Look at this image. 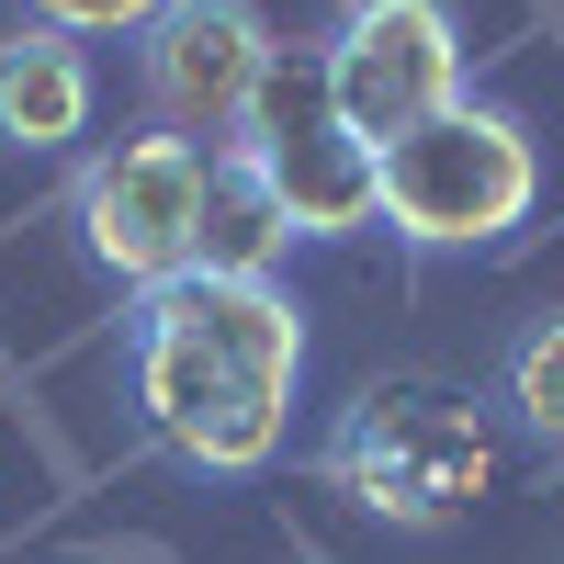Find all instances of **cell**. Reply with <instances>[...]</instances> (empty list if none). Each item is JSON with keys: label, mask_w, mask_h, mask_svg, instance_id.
Listing matches in <instances>:
<instances>
[{"label": "cell", "mask_w": 564, "mask_h": 564, "mask_svg": "<svg viewBox=\"0 0 564 564\" xmlns=\"http://www.w3.org/2000/svg\"><path fill=\"white\" fill-rule=\"evenodd\" d=\"M271 45H282V34L260 23V0H170V12L135 34V90H148V124L193 135V148H238Z\"/></svg>", "instance_id": "7"}, {"label": "cell", "mask_w": 564, "mask_h": 564, "mask_svg": "<svg viewBox=\"0 0 564 564\" xmlns=\"http://www.w3.org/2000/svg\"><path fill=\"white\" fill-rule=\"evenodd\" d=\"M238 148L260 159V181L282 193L294 238H361V226H384V148L350 135L339 90H327V34H282L271 45Z\"/></svg>", "instance_id": "3"}, {"label": "cell", "mask_w": 564, "mask_h": 564, "mask_svg": "<svg viewBox=\"0 0 564 564\" xmlns=\"http://www.w3.org/2000/svg\"><path fill=\"white\" fill-rule=\"evenodd\" d=\"M170 12V0H23V23H45V34H68V45H135V34H148Z\"/></svg>", "instance_id": "11"}, {"label": "cell", "mask_w": 564, "mask_h": 564, "mask_svg": "<svg viewBox=\"0 0 564 564\" xmlns=\"http://www.w3.org/2000/svg\"><path fill=\"white\" fill-rule=\"evenodd\" d=\"M497 430H520L531 452L564 463V305L508 339V361H497Z\"/></svg>", "instance_id": "10"}, {"label": "cell", "mask_w": 564, "mask_h": 564, "mask_svg": "<svg viewBox=\"0 0 564 564\" xmlns=\"http://www.w3.org/2000/svg\"><path fill=\"white\" fill-rule=\"evenodd\" d=\"M204 181H215V148L170 124H135V135H102L68 181V226L90 271H113L124 294H170L193 271V226H204Z\"/></svg>", "instance_id": "5"}, {"label": "cell", "mask_w": 564, "mask_h": 564, "mask_svg": "<svg viewBox=\"0 0 564 564\" xmlns=\"http://www.w3.org/2000/svg\"><path fill=\"white\" fill-rule=\"evenodd\" d=\"M90 102H102L90 45L45 34V23H12V34H0V148L57 159V148H79V135H90Z\"/></svg>", "instance_id": "8"}, {"label": "cell", "mask_w": 564, "mask_h": 564, "mask_svg": "<svg viewBox=\"0 0 564 564\" xmlns=\"http://www.w3.org/2000/svg\"><path fill=\"white\" fill-rule=\"evenodd\" d=\"M531 204H542L531 124L475 102V90L384 148V226L406 249H497L508 226H531Z\"/></svg>", "instance_id": "4"}, {"label": "cell", "mask_w": 564, "mask_h": 564, "mask_svg": "<svg viewBox=\"0 0 564 564\" xmlns=\"http://www.w3.org/2000/svg\"><path fill=\"white\" fill-rule=\"evenodd\" d=\"M316 486L384 531H452L497 497V406H475L463 384H430V372L361 384L316 441Z\"/></svg>", "instance_id": "2"}, {"label": "cell", "mask_w": 564, "mask_h": 564, "mask_svg": "<svg viewBox=\"0 0 564 564\" xmlns=\"http://www.w3.org/2000/svg\"><path fill=\"white\" fill-rule=\"evenodd\" d=\"M282 249H294V215H282V193L260 181V159H249V148H215L204 226H193V271H215V282H271Z\"/></svg>", "instance_id": "9"}, {"label": "cell", "mask_w": 564, "mask_h": 564, "mask_svg": "<svg viewBox=\"0 0 564 564\" xmlns=\"http://www.w3.org/2000/svg\"><path fill=\"white\" fill-rule=\"evenodd\" d=\"M327 90H339L350 135L395 148L430 113L463 102V23L452 0H339L327 23Z\"/></svg>", "instance_id": "6"}, {"label": "cell", "mask_w": 564, "mask_h": 564, "mask_svg": "<svg viewBox=\"0 0 564 564\" xmlns=\"http://www.w3.org/2000/svg\"><path fill=\"white\" fill-rule=\"evenodd\" d=\"M124 395L181 475H271L305 395V305L282 282L181 271L124 316Z\"/></svg>", "instance_id": "1"}]
</instances>
